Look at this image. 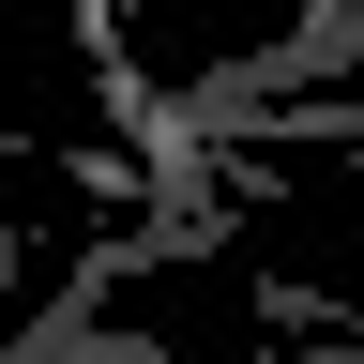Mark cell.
Wrapping results in <instances>:
<instances>
[{"label": "cell", "mask_w": 364, "mask_h": 364, "mask_svg": "<svg viewBox=\"0 0 364 364\" xmlns=\"http://www.w3.org/2000/svg\"><path fill=\"white\" fill-rule=\"evenodd\" d=\"M61 16H76V61H91V91H107V107L136 122V152H152V136H167V91L136 76V46H122V0H61Z\"/></svg>", "instance_id": "obj_1"}, {"label": "cell", "mask_w": 364, "mask_h": 364, "mask_svg": "<svg viewBox=\"0 0 364 364\" xmlns=\"http://www.w3.org/2000/svg\"><path fill=\"white\" fill-rule=\"evenodd\" d=\"M0 364H167V349H152V334H91V318H16Z\"/></svg>", "instance_id": "obj_2"}, {"label": "cell", "mask_w": 364, "mask_h": 364, "mask_svg": "<svg viewBox=\"0 0 364 364\" xmlns=\"http://www.w3.org/2000/svg\"><path fill=\"white\" fill-rule=\"evenodd\" d=\"M349 364H364V349H349Z\"/></svg>", "instance_id": "obj_3"}]
</instances>
